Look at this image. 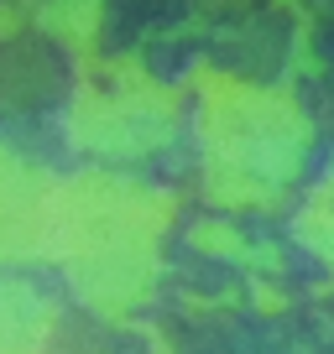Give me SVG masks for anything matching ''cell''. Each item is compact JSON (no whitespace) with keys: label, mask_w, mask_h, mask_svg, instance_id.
<instances>
[{"label":"cell","mask_w":334,"mask_h":354,"mask_svg":"<svg viewBox=\"0 0 334 354\" xmlns=\"http://www.w3.org/2000/svg\"><path fill=\"white\" fill-rule=\"evenodd\" d=\"M193 100H199L204 188L214 203L261 209L298 177L313 125L292 94L245 84L220 68H199Z\"/></svg>","instance_id":"1"},{"label":"cell","mask_w":334,"mask_h":354,"mask_svg":"<svg viewBox=\"0 0 334 354\" xmlns=\"http://www.w3.org/2000/svg\"><path fill=\"white\" fill-rule=\"evenodd\" d=\"M178 131V88L157 84L136 57H115L100 78L78 84L68 104V136L73 146L110 162L162 151Z\"/></svg>","instance_id":"2"},{"label":"cell","mask_w":334,"mask_h":354,"mask_svg":"<svg viewBox=\"0 0 334 354\" xmlns=\"http://www.w3.org/2000/svg\"><path fill=\"white\" fill-rule=\"evenodd\" d=\"M53 193H58V183H47V172L21 162L11 146H0V250H11L16 234H32L37 245L47 240Z\"/></svg>","instance_id":"3"},{"label":"cell","mask_w":334,"mask_h":354,"mask_svg":"<svg viewBox=\"0 0 334 354\" xmlns=\"http://www.w3.org/2000/svg\"><path fill=\"white\" fill-rule=\"evenodd\" d=\"M100 0H42V26L78 57H94L100 42Z\"/></svg>","instance_id":"4"}]
</instances>
